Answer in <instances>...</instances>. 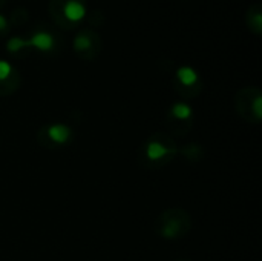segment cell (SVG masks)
I'll return each mask as SVG.
<instances>
[{
	"instance_id": "8992f818",
	"label": "cell",
	"mask_w": 262,
	"mask_h": 261,
	"mask_svg": "<svg viewBox=\"0 0 262 261\" xmlns=\"http://www.w3.org/2000/svg\"><path fill=\"white\" fill-rule=\"evenodd\" d=\"M175 89L186 100L196 97L203 89V83L198 71L189 65L180 66L175 72Z\"/></svg>"
},
{
	"instance_id": "9c48e42d",
	"label": "cell",
	"mask_w": 262,
	"mask_h": 261,
	"mask_svg": "<svg viewBox=\"0 0 262 261\" xmlns=\"http://www.w3.org/2000/svg\"><path fill=\"white\" fill-rule=\"evenodd\" d=\"M20 78L14 66L6 62L0 60V95H11L18 89Z\"/></svg>"
},
{
	"instance_id": "3957f363",
	"label": "cell",
	"mask_w": 262,
	"mask_h": 261,
	"mask_svg": "<svg viewBox=\"0 0 262 261\" xmlns=\"http://www.w3.org/2000/svg\"><path fill=\"white\" fill-rule=\"evenodd\" d=\"M235 106L238 115L250 123L259 125L262 120V94L261 89L256 86L243 88L235 97Z\"/></svg>"
},
{
	"instance_id": "277c9868",
	"label": "cell",
	"mask_w": 262,
	"mask_h": 261,
	"mask_svg": "<svg viewBox=\"0 0 262 261\" xmlns=\"http://www.w3.org/2000/svg\"><path fill=\"white\" fill-rule=\"evenodd\" d=\"M74 138V131L69 125L55 122L49 125H43L38 129L37 140L38 143L46 149H60L63 146H68Z\"/></svg>"
},
{
	"instance_id": "52a82bcc",
	"label": "cell",
	"mask_w": 262,
	"mask_h": 261,
	"mask_svg": "<svg viewBox=\"0 0 262 261\" xmlns=\"http://www.w3.org/2000/svg\"><path fill=\"white\" fill-rule=\"evenodd\" d=\"M72 48L83 60H92L100 52V40L92 31H81L75 35Z\"/></svg>"
},
{
	"instance_id": "6da1fadb",
	"label": "cell",
	"mask_w": 262,
	"mask_h": 261,
	"mask_svg": "<svg viewBox=\"0 0 262 261\" xmlns=\"http://www.w3.org/2000/svg\"><path fill=\"white\" fill-rule=\"evenodd\" d=\"M175 138L164 132L152 134L138 151V163L146 169H160L172 163L178 155Z\"/></svg>"
},
{
	"instance_id": "30bf717a",
	"label": "cell",
	"mask_w": 262,
	"mask_h": 261,
	"mask_svg": "<svg viewBox=\"0 0 262 261\" xmlns=\"http://www.w3.org/2000/svg\"><path fill=\"white\" fill-rule=\"evenodd\" d=\"M25 45L26 48H34L40 52H49L55 46V38L48 31H38L29 38H25Z\"/></svg>"
},
{
	"instance_id": "8fae6325",
	"label": "cell",
	"mask_w": 262,
	"mask_h": 261,
	"mask_svg": "<svg viewBox=\"0 0 262 261\" xmlns=\"http://www.w3.org/2000/svg\"><path fill=\"white\" fill-rule=\"evenodd\" d=\"M178 154H181L184 157V160H187L190 163H198L204 157V148L198 143H189V145L180 148Z\"/></svg>"
},
{
	"instance_id": "5b68a950",
	"label": "cell",
	"mask_w": 262,
	"mask_h": 261,
	"mask_svg": "<svg viewBox=\"0 0 262 261\" xmlns=\"http://www.w3.org/2000/svg\"><path fill=\"white\" fill-rule=\"evenodd\" d=\"M166 120H167V126L172 131V134L178 135V137H183L193 126V120H195L193 109L186 102H175L169 108Z\"/></svg>"
},
{
	"instance_id": "5bb4252c",
	"label": "cell",
	"mask_w": 262,
	"mask_h": 261,
	"mask_svg": "<svg viewBox=\"0 0 262 261\" xmlns=\"http://www.w3.org/2000/svg\"><path fill=\"white\" fill-rule=\"evenodd\" d=\"M177 261H189V260H177Z\"/></svg>"
},
{
	"instance_id": "7a4b0ae2",
	"label": "cell",
	"mask_w": 262,
	"mask_h": 261,
	"mask_svg": "<svg viewBox=\"0 0 262 261\" xmlns=\"http://www.w3.org/2000/svg\"><path fill=\"white\" fill-rule=\"evenodd\" d=\"M192 229V217L183 208L164 209L155 220V234L167 242L184 238Z\"/></svg>"
},
{
	"instance_id": "ba28073f",
	"label": "cell",
	"mask_w": 262,
	"mask_h": 261,
	"mask_svg": "<svg viewBox=\"0 0 262 261\" xmlns=\"http://www.w3.org/2000/svg\"><path fill=\"white\" fill-rule=\"evenodd\" d=\"M54 6L60 8L63 20L71 25L81 22L88 14L84 0H55Z\"/></svg>"
},
{
	"instance_id": "7c38bea8",
	"label": "cell",
	"mask_w": 262,
	"mask_h": 261,
	"mask_svg": "<svg viewBox=\"0 0 262 261\" xmlns=\"http://www.w3.org/2000/svg\"><path fill=\"white\" fill-rule=\"evenodd\" d=\"M249 28L255 32V34H261L262 29V14L259 6H253L249 11Z\"/></svg>"
},
{
	"instance_id": "4fadbf2b",
	"label": "cell",
	"mask_w": 262,
	"mask_h": 261,
	"mask_svg": "<svg viewBox=\"0 0 262 261\" xmlns=\"http://www.w3.org/2000/svg\"><path fill=\"white\" fill-rule=\"evenodd\" d=\"M8 28H9V22H8V18H6L5 15H2V14H0V35H2V34H6Z\"/></svg>"
}]
</instances>
